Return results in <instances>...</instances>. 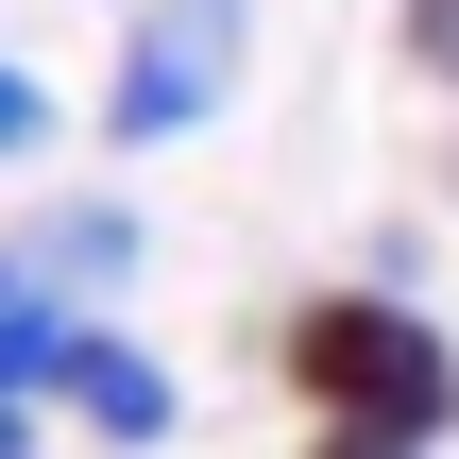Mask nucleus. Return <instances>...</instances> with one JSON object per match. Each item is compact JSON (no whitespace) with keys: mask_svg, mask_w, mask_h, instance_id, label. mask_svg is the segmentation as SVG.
Segmentation results:
<instances>
[{"mask_svg":"<svg viewBox=\"0 0 459 459\" xmlns=\"http://www.w3.org/2000/svg\"><path fill=\"white\" fill-rule=\"evenodd\" d=\"M290 392L324 409V426H392V443H426L459 409V358H443V324H409L392 290H307L290 307Z\"/></svg>","mask_w":459,"mask_h":459,"instance_id":"f257e3e1","label":"nucleus"},{"mask_svg":"<svg viewBox=\"0 0 459 459\" xmlns=\"http://www.w3.org/2000/svg\"><path fill=\"white\" fill-rule=\"evenodd\" d=\"M221 68H238V17H221V0H170V17L136 34V68H119V136L204 119V102H221Z\"/></svg>","mask_w":459,"mask_h":459,"instance_id":"f03ea898","label":"nucleus"},{"mask_svg":"<svg viewBox=\"0 0 459 459\" xmlns=\"http://www.w3.org/2000/svg\"><path fill=\"white\" fill-rule=\"evenodd\" d=\"M34 392H68L102 443H170V375L136 358V341H102V324H51V375Z\"/></svg>","mask_w":459,"mask_h":459,"instance_id":"7ed1b4c3","label":"nucleus"},{"mask_svg":"<svg viewBox=\"0 0 459 459\" xmlns=\"http://www.w3.org/2000/svg\"><path fill=\"white\" fill-rule=\"evenodd\" d=\"M51 375V307H34V255H0V392Z\"/></svg>","mask_w":459,"mask_h":459,"instance_id":"20e7f679","label":"nucleus"},{"mask_svg":"<svg viewBox=\"0 0 459 459\" xmlns=\"http://www.w3.org/2000/svg\"><path fill=\"white\" fill-rule=\"evenodd\" d=\"M409 68H443V85H459V0H409Z\"/></svg>","mask_w":459,"mask_h":459,"instance_id":"39448f33","label":"nucleus"},{"mask_svg":"<svg viewBox=\"0 0 459 459\" xmlns=\"http://www.w3.org/2000/svg\"><path fill=\"white\" fill-rule=\"evenodd\" d=\"M51 136V102H34V68H0V153H34Z\"/></svg>","mask_w":459,"mask_h":459,"instance_id":"423d86ee","label":"nucleus"},{"mask_svg":"<svg viewBox=\"0 0 459 459\" xmlns=\"http://www.w3.org/2000/svg\"><path fill=\"white\" fill-rule=\"evenodd\" d=\"M307 459H409V443H392V426H324Z\"/></svg>","mask_w":459,"mask_h":459,"instance_id":"0eeeda50","label":"nucleus"},{"mask_svg":"<svg viewBox=\"0 0 459 459\" xmlns=\"http://www.w3.org/2000/svg\"><path fill=\"white\" fill-rule=\"evenodd\" d=\"M0 459H34V443H17V409H0Z\"/></svg>","mask_w":459,"mask_h":459,"instance_id":"6e6552de","label":"nucleus"}]
</instances>
